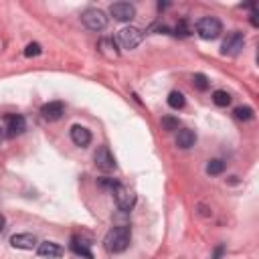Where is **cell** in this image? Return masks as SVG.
<instances>
[{
	"instance_id": "6da1fadb",
	"label": "cell",
	"mask_w": 259,
	"mask_h": 259,
	"mask_svg": "<svg viewBox=\"0 0 259 259\" xmlns=\"http://www.w3.org/2000/svg\"><path fill=\"white\" fill-rule=\"evenodd\" d=\"M132 243V229L130 225H117L108 231V235L103 237V247L108 253H122L130 247Z\"/></svg>"
},
{
	"instance_id": "7a4b0ae2",
	"label": "cell",
	"mask_w": 259,
	"mask_h": 259,
	"mask_svg": "<svg viewBox=\"0 0 259 259\" xmlns=\"http://www.w3.org/2000/svg\"><path fill=\"white\" fill-rule=\"evenodd\" d=\"M223 32V25L215 16H204V19L197 21V34L204 41H215L221 37Z\"/></svg>"
},
{
	"instance_id": "3957f363",
	"label": "cell",
	"mask_w": 259,
	"mask_h": 259,
	"mask_svg": "<svg viewBox=\"0 0 259 259\" xmlns=\"http://www.w3.org/2000/svg\"><path fill=\"white\" fill-rule=\"evenodd\" d=\"M81 21H83V25L87 27L89 30H97V32L108 27V16H106V12L99 10V8H87L81 14Z\"/></svg>"
},
{
	"instance_id": "277c9868",
	"label": "cell",
	"mask_w": 259,
	"mask_h": 259,
	"mask_svg": "<svg viewBox=\"0 0 259 259\" xmlns=\"http://www.w3.org/2000/svg\"><path fill=\"white\" fill-rule=\"evenodd\" d=\"M243 47H245V37H243V32L233 30V32L227 34V39L223 41L221 53H223V55H229V57H237L241 51H243Z\"/></svg>"
},
{
	"instance_id": "5b68a950",
	"label": "cell",
	"mask_w": 259,
	"mask_h": 259,
	"mask_svg": "<svg viewBox=\"0 0 259 259\" xmlns=\"http://www.w3.org/2000/svg\"><path fill=\"white\" fill-rule=\"evenodd\" d=\"M117 41L124 49H136L144 41V32L140 29H136V27H124L117 32Z\"/></svg>"
},
{
	"instance_id": "8992f818",
	"label": "cell",
	"mask_w": 259,
	"mask_h": 259,
	"mask_svg": "<svg viewBox=\"0 0 259 259\" xmlns=\"http://www.w3.org/2000/svg\"><path fill=\"white\" fill-rule=\"evenodd\" d=\"M93 160H95V166H97L101 172H114V170L117 168L115 158H114V154L110 152L108 146H99L97 152L93 154Z\"/></svg>"
},
{
	"instance_id": "52a82bcc",
	"label": "cell",
	"mask_w": 259,
	"mask_h": 259,
	"mask_svg": "<svg viewBox=\"0 0 259 259\" xmlns=\"http://www.w3.org/2000/svg\"><path fill=\"white\" fill-rule=\"evenodd\" d=\"M114 197H115L117 209L122 211V213H130V211L134 209V204H136V195L130 191V188H126V186L119 184L115 191H114Z\"/></svg>"
},
{
	"instance_id": "ba28073f",
	"label": "cell",
	"mask_w": 259,
	"mask_h": 259,
	"mask_svg": "<svg viewBox=\"0 0 259 259\" xmlns=\"http://www.w3.org/2000/svg\"><path fill=\"white\" fill-rule=\"evenodd\" d=\"M110 14L114 16L115 21H119V23H130L136 16V8L130 2H114L110 6Z\"/></svg>"
},
{
	"instance_id": "9c48e42d",
	"label": "cell",
	"mask_w": 259,
	"mask_h": 259,
	"mask_svg": "<svg viewBox=\"0 0 259 259\" xmlns=\"http://www.w3.org/2000/svg\"><path fill=\"white\" fill-rule=\"evenodd\" d=\"M65 114V103L63 101H49L41 108V115L45 122H59Z\"/></svg>"
},
{
	"instance_id": "30bf717a",
	"label": "cell",
	"mask_w": 259,
	"mask_h": 259,
	"mask_svg": "<svg viewBox=\"0 0 259 259\" xmlns=\"http://www.w3.org/2000/svg\"><path fill=\"white\" fill-rule=\"evenodd\" d=\"M37 237H34L32 233H16V235H12L10 237V245L14 247V249H25V251H30V249H34L37 247Z\"/></svg>"
},
{
	"instance_id": "8fae6325",
	"label": "cell",
	"mask_w": 259,
	"mask_h": 259,
	"mask_svg": "<svg viewBox=\"0 0 259 259\" xmlns=\"http://www.w3.org/2000/svg\"><path fill=\"white\" fill-rule=\"evenodd\" d=\"M37 253L45 259H59L63 255V247L59 243H55V241H43L37 247Z\"/></svg>"
},
{
	"instance_id": "7c38bea8",
	"label": "cell",
	"mask_w": 259,
	"mask_h": 259,
	"mask_svg": "<svg viewBox=\"0 0 259 259\" xmlns=\"http://www.w3.org/2000/svg\"><path fill=\"white\" fill-rule=\"evenodd\" d=\"M27 130V119L23 117V115H8L6 117V134L10 136V138H14V136H21L23 132Z\"/></svg>"
},
{
	"instance_id": "4fadbf2b",
	"label": "cell",
	"mask_w": 259,
	"mask_h": 259,
	"mask_svg": "<svg viewBox=\"0 0 259 259\" xmlns=\"http://www.w3.org/2000/svg\"><path fill=\"white\" fill-rule=\"evenodd\" d=\"M71 140H73L75 146L85 148V146H89V142H91V132L85 126H73L71 128Z\"/></svg>"
},
{
	"instance_id": "5bb4252c",
	"label": "cell",
	"mask_w": 259,
	"mask_h": 259,
	"mask_svg": "<svg viewBox=\"0 0 259 259\" xmlns=\"http://www.w3.org/2000/svg\"><path fill=\"white\" fill-rule=\"evenodd\" d=\"M195 144H197V134L193 130H188V128L178 130V134H176V146L178 148L188 150V148H193Z\"/></svg>"
},
{
	"instance_id": "9a60e30c",
	"label": "cell",
	"mask_w": 259,
	"mask_h": 259,
	"mask_svg": "<svg viewBox=\"0 0 259 259\" xmlns=\"http://www.w3.org/2000/svg\"><path fill=\"white\" fill-rule=\"evenodd\" d=\"M87 245H89V243H85L83 239L71 237V249H73V253H75V255H81V257H85V259H93V253H91V249H89Z\"/></svg>"
},
{
	"instance_id": "2e32d148",
	"label": "cell",
	"mask_w": 259,
	"mask_h": 259,
	"mask_svg": "<svg viewBox=\"0 0 259 259\" xmlns=\"http://www.w3.org/2000/svg\"><path fill=\"white\" fill-rule=\"evenodd\" d=\"M184 103L186 101H184V95L180 91H170V95H168V106L172 110H182Z\"/></svg>"
},
{
	"instance_id": "e0dca14e",
	"label": "cell",
	"mask_w": 259,
	"mask_h": 259,
	"mask_svg": "<svg viewBox=\"0 0 259 259\" xmlns=\"http://www.w3.org/2000/svg\"><path fill=\"white\" fill-rule=\"evenodd\" d=\"M235 117L239 119V122H249V119H253V110L249 108V106H239V108H235Z\"/></svg>"
},
{
	"instance_id": "ac0fdd59",
	"label": "cell",
	"mask_w": 259,
	"mask_h": 259,
	"mask_svg": "<svg viewBox=\"0 0 259 259\" xmlns=\"http://www.w3.org/2000/svg\"><path fill=\"white\" fill-rule=\"evenodd\" d=\"M223 170H225V162H223L221 158L209 160V164H206V174H211V176H217V174H221Z\"/></svg>"
},
{
	"instance_id": "d6986e66",
	"label": "cell",
	"mask_w": 259,
	"mask_h": 259,
	"mask_svg": "<svg viewBox=\"0 0 259 259\" xmlns=\"http://www.w3.org/2000/svg\"><path fill=\"white\" fill-rule=\"evenodd\" d=\"M213 101H215V106H219V108H227L231 103V95L227 91H223V89H217L213 93Z\"/></svg>"
},
{
	"instance_id": "ffe728a7",
	"label": "cell",
	"mask_w": 259,
	"mask_h": 259,
	"mask_svg": "<svg viewBox=\"0 0 259 259\" xmlns=\"http://www.w3.org/2000/svg\"><path fill=\"white\" fill-rule=\"evenodd\" d=\"M193 85H195V89H199V91H206V89H209V77L202 75V73H195Z\"/></svg>"
},
{
	"instance_id": "44dd1931",
	"label": "cell",
	"mask_w": 259,
	"mask_h": 259,
	"mask_svg": "<svg viewBox=\"0 0 259 259\" xmlns=\"http://www.w3.org/2000/svg\"><path fill=\"white\" fill-rule=\"evenodd\" d=\"M178 119L176 117H172V115H164L162 117V130H166V132H174V130H178Z\"/></svg>"
},
{
	"instance_id": "7402d4cb",
	"label": "cell",
	"mask_w": 259,
	"mask_h": 259,
	"mask_svg": "<svg viewBox=\"0 0 259 259\" xmlns=\"http://www.w3.org/2000/svg\"><path fill=\"white\" fill-rule=\"evenodd\" d=\"M37 55H41V45H39V43H30V45H27V49H25V57H37Z\"/></svg>"
},
{
	"instance_id": "603a6c76",
	"label": "cell",
	"mask_w": 259,
	"mask_h": 259,
	"mask_svg": "<svg viewBox=\"0 0 259 259\" xmlns=\"http://www.w3.org/2000/svg\"><path fill=\"white\" fill-rule=\"evenodd\" d=\"M176 34H180V37H188V34H191V27H188L186 21H180L176 25Z\"/></svg>"
},
{
	"instance_id": "cb8c5ba5",
	"label": "cell",
	"mask_w": 259,
	"mask_h": 259,
	"mask_svg": "<svg viewBox=\"0 0 259 259\" xmlns=\"http://www.w3.org/2000/svg\"><path fill=\"white\" fill-rule=\"evenodd\" d=\"M99 186L101 188H112V191H115V188L119 186V182L115 178H101L99 180Z\"/></svg>"
},
{
	"instance_id": "d4e9b609",
	"label": "cell",
	"mask_w": 259,
	"mask_h": 259,
	"mask_svg": "<svg viewBox=\"0 0 259 259\" xmlns=\"http://www.w3.org/2000/svg\"><path fill=\"white\" fill-rule=\"evenodd\" d=\"M4 227H6V219H4V215L0 213V233L4 231Z\"/></svg>"
},
{
	"instance_id": "484cf974",
	"label": "cell",
	"mask_w": 259,
	"mask_h": 259,
	"mask_svg": "<svg viewBox=\"0 0 259 259\" xmlns=\"http://www.w3.org/2000/svg\"><path fill=\"white\" fill-rule=\"evenodd\" d=\"M219 253H221V249H217V255H215V259H219Z\"/></svg>"
},
{
	"instance_id": "4316f807",
	"label": "cell",
	"mask_w": 259,
	"mask_h": 259,
	"mask_svg": "<svg viewBox=\"0 0 259 259\" xmlns=\"http://www.w3.org/2000/svg\"><path fill=\"white\" fill-rule=\"evenodd\" d=\"M0 140H2V128H0Z\"/></svg>"
}]
</instances>
